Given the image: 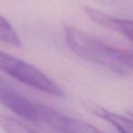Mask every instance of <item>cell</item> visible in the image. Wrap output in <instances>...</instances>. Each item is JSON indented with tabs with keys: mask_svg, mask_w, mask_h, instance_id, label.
I'll list each match as a JSON object with an SVG mask.
<instances>
[{
	"mask_svg": "<svg viewBox=\"0 0 133 133\" xmlns=\"http://www.w3.org/2000/svg\"><path fill=\"white\" fill-rule=\"evenodd\" d=\"M41 124L61 133H105L86 121L67 116L46 105L41 114Z\"/></svg>",
	"mask_w": 133,
	"mask_h": 133,
	"instance_id": "4",
	"label": "cell"
},
{
	"mask_svg": "<svg viewBox=\"0 0 133 133\" xmlns=\"http://www.w3.org/2000/svg\"><path fill=\"white\" fill-rule=\"evenodd\" d=\"M64 36L70 50L80 58L98 64L119 75L132 71V53L109 45L97 37L71 25L64 26Z\"/></svg>",
	"mask_w": 133,
	"mask_h": 133,
	"instance_id": "1",
	"label": "cell"
},
{
	"mask_svg": "<svg viewBox=\"0 0 133 133\" xmlns=\"http://www.w3.org/2000/svg\"><path fill=\"white\" fill-rule=\"evenodd\" d=\"M84 11L85 14L96 24L106 29L119 34L126 37L130 42L132 41V22L130 20L116 17L89 6H86Z\"/></svg>",
	"mask_w": 133,
	"mask_h": 133,
	"instance_id": "5",
	"label": "cell"
},
{
	"mask_svg": "<svg viewBox=\"0 0 133 133\" xmlns=\"http://www.w3.org/2000/svg\"><path fill=\"white\" fill-rule=\"evenodd\" d=\"M0 104L29 122L41 124L43 104L32 102L10 86L0 85Z\"/></svg>",
	"mask_w": 133,
	"mask_h": 133,
	"instance_id": "3",
	"label": "cell"
},
{
	"mask_svg": "<svg viewBox=\"0 0 133 133\" xmlns=\"http://www.w3.org/2000/svg\"><path fill=\"white\" fill-rule=\"evenodd\" d=\"M0 126L7 133H37L21 121L3 113H0Z\"/></svg>",
	"mask_w": 133,
	"mask_h": 133,
	"instance_id": "7",
	"label": "cell"
},
{
	"mask_svg": "<svg viewBox=\"0 0 133 133\" xmlns=\"http://www.w3.org/2000/svg\"><path fill=\"white\" fill-rule=\"evenodd\" d=\"M0 42L15 47H21L22 41L14 27L5 18L0 16Z\"/></svg>",
	"mask_w": 133,
	"mask_h": 133,
	"instance_id": "8",
	"label": "cell"
},
{
	"mask_svg": "<svg viewBox=\"0 0 133 133\" xmlns=\"http://www.w3.org/2000/svg\"><path fill=\"white\" fill-rule=\"evenodd\" d=\"M89 110L91 112L106 121L114 127L119 133H132V121L130 119L110 111L99 105H89Z\"/></svg>",
	"mask_w": 133,
	"mask_h": 133,
	"instance_id": "6",
	"label": "cell"
},
{
	"mask_svg": "<svg viewBox=\"0 0 133 133\" xmlns=\"http://www.w3.org/2000/svg\"><path fill=\"white\" fill-rule=\"evenodd\" d=\"M0 71L35 90L55 96H64L61 88L39 69L2 51H0Z\"/></svg>",
	"mask_w": 133,
	"mask_h": 133,
	"instance_id": "2",
	"label": "cell"
}]
</instances>
